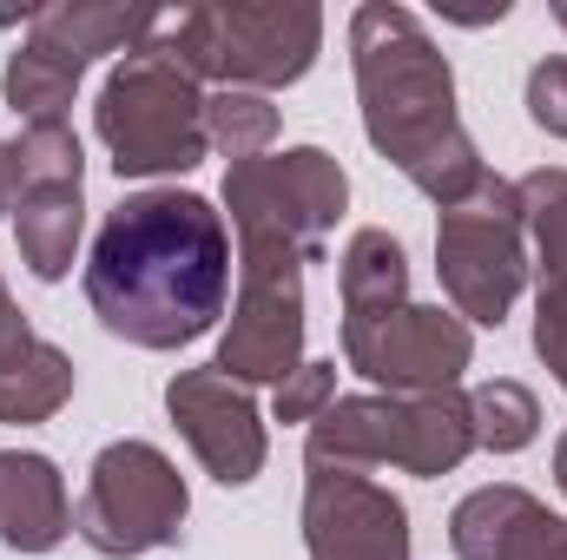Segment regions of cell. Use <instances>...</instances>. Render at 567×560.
<instances>
[{
	"label": "cell",
	"mask_w": 567,
	"mask_h": 560,
	"mask_svg": "<svg viewBox=\"0 0 567 560\" xmlns=\"http://www.w3.org/2000/svg\"><path fill=\"white\" fill-rule=\"evenodd\" d=\"M343 356L390 396H442L475 363V330L455 310L396 303L377 317H343Z\"/></svg>",
	"instance_id": "ba28073f"
},
{
	"label": "cell",
	"mask_w": 567,
	"mask_h": 560,
	"mask_svg": "<svg viewBox=\"0 0 567 560\" xmlns=\"http://www.w3.org/2000/svg\"><path fill=\"white\" fill-rule=\"evenodd\" d=\"M93 126L113 152L120 178H158V172H192L212 139H205V93L198 80L158 46V33L140 53H126L93 106Z\"/></svg>",
	"instance_id": "5b68a950"
},
{
	"label": "cell",
	"mask_w": 567,
	"mask_h": 560,
	"mask_svg": "<svg viewBox=\"0 0 567 560\" xmlns=\"http://www.w3.org/2000/svg\"><path fill=\"white\" fill-rule=\"evenodd\" d=\"M80 231H86V205H80V185H40L13 205V245H20V265L40 283H60L73 271V251H80Z\"/></svg>",
	"instance_id": "2e32d148"
},
{
	"label": "cell",
	"mask_w": 567,
	"mask_h": 560,
	"mask_svg": "<svg viewBox=\"0 0 567 560\" xmlns=\"http://www.w3.org/2000/svg\"><path fill=\"white\" fill-rule=\"evenodd\" d=\"M337 283H343V317L396 310V303H410V258H403V245H396L390 231L363 225V231L343 245Z\"/></svg>",
	"instance_id": "ac0fdd59"
},
{
	"label": "cell",
	"mask_w": 567,
	"mask_h": 560,
	"mask_svg": "<svg viewBox=\"0 0 567 560\" xmlns=\"http://www.w3.org/2000/svg\"><path fill=\"white\" fill-rule=\"evenodd\" d=\"M165 27V13L152 7H106V0H53V7H33L27 13V40L86 66L100 53H140L145 40Z\"/></svg>",
	"instance_id": "4fadbf2b"
},
{
	"label": "cell",
	"mask_w": 567,
	"mask_h": 560,
	"mask_svg": "<svg viewBox=\"0 0 567 560\" xmlns=\"http://www.w3.org/2000/svg\"><path fill=\"white\" fill-rule=\"evenodd\" d=\"M185 475L172 468L165 448L152 442H106L93 455L86 495L73 508V535L106 560H133V554H158L185 541Z\"/></svg>",
	"instance_id": "52a82bcc"
},
{
	"label": "cell",
	"mask_w": 567,
	"mask_h": 560,
	"mask_svg": "<svg viewBox=\"0 0 567 560\" xmlns=\"http://www.w3.org/2000/svg\"><path fill=\"white\" fill-rule=\"evenodd\" d=\"M205 139L218 145L231 165L245 158H265L271 139H278V106L265 93H245V86H225L205 100Z\"/></svg>",
	"instance_id": "44dd1931"
},
{
	"label": "cell",
	"mask_w": 567,
	"mask_h": 560,
	"mask_svg": "<svg viewBox=\"0 0 567 560\" xmlns=\"http://www.w3.org/2000/svg\"><path fill=\"white\" fill-rule=\"evenodd\" d=\"M20 336H33V330H27V317L13 310V297H7V283H0V350H13Z\"/></svg>",
	"instance_id": "4316f807"
},
{
	"label": "cell",
	"mask_w": 567,
	"mask_h": 560,
	"mask_svg": "<svg viewBox=\"0 0 567 560\" xmlns=\"http://www.w3.org/2000/svg\"><path fill=\"white\" fill-rule=\"evenodd\" d=\"M73 528V508H66V481L47 455H27V448H0V541L13 554H47L60 548Z\"/></svg>",
	"instance_id": "5bb4252c"
},
{
	"label": "cell",
	"mask_w": 567,
	"mask_h": 560,
	"mask_svg": "<svg viewBox=\"0 0 567 560\" xmlns=\"http://www.w3.org/2000/svg\"><path fill=\"white\" fill-rule=\"evenodd\" d=\"M522 225L535 238V258H542V290H567V172H528L522 185Z\"/></svg>",
	"instance_id": "ffe728a7"
},
{
	"label": "cell",
	"mask_w": 567,
	"mask_h": 560,
	"mask_svg": "<svg viewBox=\"0 0 567 560\" xmlns=\"http://www.w3.org/2000/svg\"><path fill=\"white\" fill-rule=\"evenodd\" d=\"M555 481H561V495H567V435L555 442Z\"/></svg>",
	"instance_id": "83f0119b"
},
{
	"label": "cell",
	"mask_w": 567,
	"mask_h": 560,
	"mask_svg": "<svg viewBox=\"0 0 567 560\" xmlns=\"http://www.w3.org/2000/svg\"><path fill=\"white\" fill-rule=\"evenodd\" d=\"M468 422H475V448L515 455V448H528V442H535V428H542V403H535V390H522V383L495 376V383L468 390Z\"/></svg>",
	"instance_id": "7402d4cb"
},
{
	"label": "cell",
	"mask_w": 567,
	"mask_h": 560,
	"mask_svg": "<svg viewBox=\"0 0 567 560\" xmlns=\"http://www.w3.org/2000/svg\"><path fill=\"white\" fill-rule=\"evenodd\" d=\"M555 20H561V27H567V0H561V7H555Z\"/></svg>",
	"instance_id": "f1b7e54d"
},
{
	"label": "cell",
	"mask_w": 567,
	"mask_h": 560,
	"mask_svg": "<svg viewBox=\"0 0 567 560\" xmlns=\"http://www.w3.org/2000/svg\"><path fill=\"white\" fill-rule=\"evenodd\" d=\"M231 231H238V310L218 343V363L231 383H284L303 370V251L278 218L238 191H225Z\"/></svg>",
	"instance_id": "277c9868"
},
{
	"label": "cell",
	"mask_w": 567,
	"mask_h": 560,
	"mask_svg": "<svg viewBox=\"0 0 567 560\" xmlns=\"http://www.w3.org/2000/svg\"><path fill=\"white\" fill-rule=\"evenodd\" d=\"M350 66L363 100L370 145L442 211L482 185L475 139L455 113V73L423 33V20L396 0H370L350 13Z\"/></svg>",
	"instance_id": "7a4b0ae2"
},
{
	"label": "cell",
	"mask_w": 567,
	"mask_h": 560,
	"mask_svg": "<svg viewBox=\"0 0 567 560\" xmlns=\"http://www.w3.org/2000/svg\"><path fill=\"white\" fill-rule=\"evenodd\" d=\"M435 271L455 303V317L475 330H502V317L515 310L522 283H528V225H522V191L495 172H482V185L442 211L435 225Z\"/></svg>",
	"instance_id": "8992f818"
},
{
	"label": "cell",
	"mask_w": 567,
	"mask_h": 560,
	"mask_svg": "<svg viewBox=\"0 0 567 560\" xmlns=\"http://www.w3.org/2000/svg\"><path fill=\"white\" fill-rule=\"evenodd\" d=\"M449 548L462 560H567V521L548 515L528 488H475L449 515Z\"/></svg>",
	"instance_id": "7c38bea8"
},
{
	"label": "cell",
	"mask_w": 567,
	"mask_h": 560,
	"mask_svg": "<svg viewBox=\"0 0 567 560\" xmlns=\"http://www.w3.org/2000/svg\"><path fill=\"white\" fill-rule=\"evenodd\" d=\"M158 46L192 80H218V93L225 86L271 93V86H297L317 66L323 13L310 0H212V7L165 13Z\"/></svg>",
	"instance_id": "3957f363"
},
{
	"label": "cell",
	"mask_w": 567,
	"mask_h": 560,
	"mask_svg": "<svg viewBox=\"0 0 567 560\" xmlns=\"http://www.w3.org/2000/svg\"><path fill=\"white\" fill-rule=\"evenodd\" d=\"M303 548H310V560H410V515L370 475L310 468Z\"/></svg>",
	"instance_id": "8fae6325"
},
{
	"label": "cell",
	"mask_w": 567,
	"mask_h": 560,
	"mask_svg": "<svg viewBox=\"0 0 567 560\" xmlns=\"http://www.w3.org/2000/svg\"><path fill=\"white\" fill-rule=\"evenodd\" d=\"M73 396V356L47 336H20L13 350H0V422L27 428L66 409Z\"/></svg>",
	"instance_id": "e0dca14e"
},
{
	"label": "cell",
	"mask_w": 567,
	"mask_h": 560,
	"mask_svg": "<svg viewBox=\"0 0 567 560\" xmlns=\"http://www.w3.org/2000/svg\"><path fill=\"white\" fill-rule=\"evenodd\" d=\"M528 120L542 133L567 139V60H535V73H528Z\"/></svg>",
	"instance_id": "cb8c5ba5"
},
{
	"label": "cell",
	"mask_w": 567,
	"mask_h": 560,
	"mask_svg": "<svg viewBox=\"0 0 567 560\" xmlns=\"http://www.w3.org/2000/svg\"><path fill=\"white\" fill-rule=\"evenodd\" d=\"M475 455V422H468V396L442 390V396H396V462L403 475H449Z\"/></svg>",
	"instance_id": "9a60e30c"
},
{
	"label": "cell",
	"mask_w": 567,
	"mask_h": 560,
	"mask_svg": "<svg viewBox=\"0 0 567 560\" xmlns=\"http://www.w3.org/2000/svg\"><path fill=\"white\" fill-rule=\"evenodd\" d=\"M231 290V231L198 191H133L93 238L86 303L93 317L140 343L185 350L225 317Z\"/></svg>",
	"instance_id": "6da1fadb"
},
{
	"label": "cell",
	"mask_w": 567,
	"mask_h": 560,
	"mask_svg": "<svg viewBox=\"0 0 567 560\" xmlns=\"http://www.w3.org/2000/svg\"><path fill=\"white\" fill-rule=\"evenodd\" d=\"M337 396V363H303L278 383V422H317Z\"/></svg>",
	"instance_id": "603a6c76"
},
{
	"label": "cell",
	"mask_w": 567,
	"mask_h": 560,
	"mask_svg": "<svg viewBox=\"0 0 567 560\" xmlns=\"http://www.w3.org/2000/svg\"><path fill=\"white\" fill-rule=\"evenodd\" d=\"M535 350L567 390V290H542L535 297Z\"/></svg>",
	"instance_id": "d4e9b609"
},
{
	"label": "cell",
	"mask_w": 567,
	"mask_h": 560,
	"mask_svg": "<svg viewBox=\"0 0 567 560\" xmlns=\"http://www.w3.org/2000/svg\"><path fill=\"white\" fill-rule=\"evenodd\" d=\"M27 198V158H20V139H0V211H13Z\"/></svg>",
	"instance_id": "484cf974"
},
{
	"label": "cell",
	"mask_w": 567,
	"mask_h": 560,
	"mask_svg": "<svg viewBox=\"0 0 567 560\" xmlns=\"http://www.w3.org/2000/svg\"><path fill=\"white\" fill-rule=\"evenodd\" d=\"M165 409L212 481H225V488L258 481L271 442H265V422H258V403L245 383H231L225 370H178L165 383Z\"/></svg>",
	"instance_id": "9c48e42d"
},
{
	"label": "cell",
	"mask_w": 567,
	"mask_h": 560,
	"mask_svg": "<svg viewBox=\"0 0 567 560\" xmlns=\"http://www.w3.org/2000/svg\"><path fill=\"white\" fill-rule=\"evenodd\" d=\"M225 191L265 205L284 231L297 238V251H303L310 265L323 258V245H330V231H337V218H343V205H350V178H343V165H337L323 145L245 158V165L225 172Z\"/></svg>",
	"instance_id": "30bf717a"
},
{
	"label": "cell",
	"mask_w": 567,
	"mask_h": 560,
	"mask_svg": "<svg viewBox=\"0 0 567 560\" xmlns=\"http://www.w3.org/2000/svg\"><path fill=\"white\" fill-rule=\"evenodd\" d=\"M80 73L86 66H73V60H60V53H47V46H20L13 60H7V106L27 120V126H66V106H73V93H80Z\"/></svg>",
	"instance_id": "d6986e66"
}]
</instances>
